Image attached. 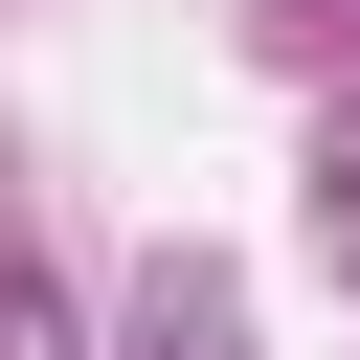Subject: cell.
<instances>
[{
  "label": "cell",
  "instance_id": "obj_1",
  "mask_svg": "<svg viewBox=\"0 0 360 360\" xmlns=\"http://www.w3.org/2000/svg\"><path fill=\"white\" fill-rule=\"evenodd\" d=\"M135 360H248V315H225V270H158V292H135Z\"/></svg>",
  "mask_w": 360,
  "mask_h": 360
},
{
  "label": "cell",
  "instance_id": "obj_2",
  "mask_svg": "<svg viewBox=\"0 0 360 360\" xmlns=\"http://www.w3.org/2000/svg\"><path fill=\"white\" fill-rule=\"evenodd\" d=\"M315 248L360 270V112H338V158H315Z\"/></svg>",
  "mask_w": 360,
  "mask_h": 360
},
{
  "label": "cell",
  "instance_id": "obj_3",
  "mask_svg": "<svg viewBox=\"0 0 360 360\" xmlns=\"http://www.w3.org/2000/svg\"><path fill=\"white\" fill-rule=\"evenodd\" d=\"M0 360H68V315H45V270L0 248Z\"/></svg>",
  "mask_w": 360,
  "mask_h": 360
},
{
  "label": "cell",
  "instance_id": "obj_4",
  "mask_svg": "<svg viewBox=\"0 0 360 360\" xmlns=\"http://www.w3.org/2000/svg\"><path fill=\"white\" fill-rule=\"evenodd\" d=\"M270 22H292V45H360V0H270Z\"/></svg>",
  "mask_w": 360,
  "mask_h": 360
}]
</instances>
